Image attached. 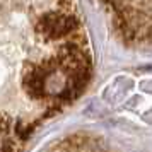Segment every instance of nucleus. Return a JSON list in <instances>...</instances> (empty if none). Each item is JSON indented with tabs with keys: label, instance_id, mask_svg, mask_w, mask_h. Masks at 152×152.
Segmentation results:
<instances>
[{
	"label": "nucleus",
	"instance_id": "nucleus-1",
	"mask_svg": "<svg viewBox=\"0 0 152 152\" xmlns=\"http://www.w3.org/2000/svg\"><path fill=\"white\" fill-rule=\"evenodd\" d=\"M77 28V19L74 15L62 12H48L36 22V31L46 39H58L62 36L74 33Z\"/></svg>",
	"mask_w": 152,
	"mask_h": 152
},
{
	"label": "nucleus",
	"instance_id": "nucleus-2",
	"mask_svg": "<svg viewBox=\"0 0 152 152\" xmlns=\"http://www.w3.org/2000/svg\"><path fill=\"white\" fill-rule=\"evenodd\" d=\"M140 87L147 92H152V80H144V82H140Z\"/></svg>",
	"mask_w": 152,
	"mask_h": 152
}]
</instances>
